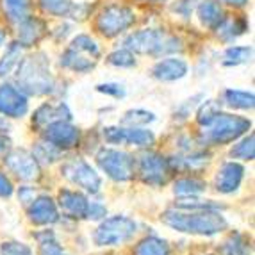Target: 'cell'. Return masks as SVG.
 <instances>
[{
  "instance_id": "obj_6",
  "label": "cell",
  "mask_w": 255,
  "mask_h": 255,
  "mask_svg": "<svg viewBox=\"0 0 255 255\" xmlns=\"http://www.w3.org/2000/svg\"><path fill=\"white\" fill-rule=\"evenodd\" d=\"M173 168L171 162L161 153H145L139 159V175L141 180L150 186H162L170 180Z\"/></svg>"
},
{
  "instance_id": "obj_16",
  "label": "cell",
  "mask_w": 255,
  "mask_h": 255,
  "mask_svg": "<svg viewBox=\"0 0 255 255\" xmlns=\"http://www.w3.org/2000/svg\"><path fill=\"white\" fill-rule=\"evenodd\" d=\"M243 173H245V170H243V166L238 164V162H227V164H223L216 177L218 191L234 193L239 187V184H241Z\"/></svg>"
},
{
  "instance_id": "obj_13",
  "label": "cell",
  "mask_w": 255,
  "mask_h": 255,
  "mask_svg": "<svg viewBox=\"0 0 255 255\" xmlns=\"http://www.w3.org/2000/svg\"><path fill=\"white\" fill-rule=\"evenodd\" d=\"M0 113L5 116H13V118L23 116L27 113L25 95L9 84L0 86Z\"/></svg>"
},
{
  "instance_id": "obj_5",
  "label": "cell",
  "mask_w": 255,
  "mask_h": 255,
  "mask_svg": "<svg viewBox=\"0 0 255 255\" xmlns=\"http://www.w3.org/2000/svg\"><path fill=\"white\" fill-rule=\"evenodd\" d=\"M97 162L113 180L124 182V180H130L134 175V157L122 150H100L97 155Z\"/></svg>"
},
{
  "instance_id": "obj_31",
  "label": "cell",
  "mask_w": 255,
  "mask_h": 255,
  "mask_svg": "<svg viewBox=\"0 0 255 255\" xmlns=\"http://www.w3.org/2000/svg\"><path fill=\"white\" fill-rule=\"evenodd\" d=\"M39 2L47 13L55 14V16H63V14H68L72 11L70 0H39Z\"/></svg>"
},
{
  "instance_id": "obj_22",
  "label": "cell",
  "mask_w": 255,
  "mask_h": 255,
  "mask_svg": "<svg viewBox=\"0 0 255 255\" xmlns=\"http://www.w3.org/2000/svg\"><path fill=\"white\" fill-rule=\"evenodd\" d=\"M2 7L9 20L14 23H21L25 18H29V0H2Z\"/></svg>"
},
{
  "instance_id": "obj_14",
  "label": "cell",
  "mask_w": 255,
  "mask_h": 255,
  "mask_svg": "<svg viewBox=\"0 0 255 255\" xmlns=\"http://www.w3.org/2000/svg\"><path fill=\"white\" fill-rule=\"evenodd\" d=\"M59 207L64 216L73 218V220H81V218H86V214H88L90 202L81 193L64 189V191L59 193Z\"/></svg>"
},
{
  "instance_id": "obj_11",
  "label": "cell",
  "mask_w": 255,
  "mask_h": 255,
  "mask_svg": "<svg viewBox=\"0 0 255 255\" xmlns=\"http://www.w3.org/2000/svg\"><path fill=\"white\" fill-rule=\"evenodd\" d=\"M45 139L57 148H73L79 141V130L68 122H52L45 128Z\"/></svg>"
},
{
  "instance_id": "obj_25",
  "label": "cell",
  "mask_w": 255,
  "mask_h": 255,
  "mask_svg": "<svg viewBox=\"0 0 255 255\" xmlns=\"http://www.w3.org/2000/svg\"><path fill=\"white\" fill-rule=\"evenodd\" d=\"M21 57V45L20 43H11L7 52L4 54L2 61H0V77H5L7 73L13 72L14 66H18Z\"/></svg>"
},
{
  "instance_id": "obj_20",
  "label": "cell",
  "mask_w": 255,
  "mask_h": 255,
  "mask_svg": "<svg viewBox=\"0 0 255 255\" xmlns=\"http://www.w3.org/2000/svg\"><path fill=\"white\" fill-rule=\"evenodd\" d=\"M63 66L70 70H75V72H88L95 66V57H91L90 54L86 52L77 50V48H70L66 54L63 55Z\"/></svg>"
},
{
  "instance_id": "obj_42",
  "label": "cell",
  "mask_w": 255,
  "mask_h": 255,
  "mask_svg": "<svg viewBox=\"0 0 255 255\" xmlns=\"http://www.w3.org/2000/svg\"><path fill=\"white\" fill-rule=\"evenodd\" d=\"M9 148H11V139L0 134V155H5L9 152Z\"/></svg>"
},
{
  "instance_id": "obj_7",
  "label": "cell",
  "mask_w": 255,
  "mask_h": 255,
  "mask_svg": "<svg viewBox=\"0 0 255 255\" xmlns=\"http://www.w3.org/2000/svg\"><path fill=\"white\" fill-rule=\"evenodd\" d=\"M134 23V13L128 7H122V5H111V7L104 9L102 14L98 16L97 27L104 36H116L127 27Z\"/></svg>"
},
{
  "instance_id": "obj_39",
  "label": "cell",
  "mask_w": 255,
  "mask_h": 255,
  "mask_svg": "<svg viewBox=\"0 0 255 255\" xmlns=\"http://www.w3.org/2000/svg\"><path fill=\"white\" fill-rule=\"evenodd\" d=\"M97 90L100 91V93L113 95V97H116V98H122L125 95V90L120 84H100V86H97Z\"/></svg>"
},
{
  "instance_id": "obj_26",
  "label": "cell",
  "mask_w": 255,
  "mask_h": 255,
  "mask_svg": "<svg viewBox=\"0 0 255 255\" xmlns=\"http://www.w3.org/2000/svg\"><path fill=\"white\" fill-rule=\"evenodd\" d=\"M225 102L230 107H238V109H254L255 98L252 93L238 90H227L225 91Z\"/></svg>"
},
{
  "instance_id": "obj_45",
  "label": "cell",
  "mask_w": 255,
  "mask_h": 255,
  "mask_svg": "<svg viewBox=\"0 0 255 255\" xmlns=\"http://www.w3.org/2000/svg\"><path fill=\"white\" fill-rule=\"evenodd\" d=\"M0 128H7V125H5V122H2V120H0Z\"/></svg>"
},
{
  "instance_id": "obj_40",
  "label": "cell",
  "mask_w": 255,
  "mask_h": 255,
  "mask_svg": "<svg viewBox=\"0 0 255 255\" xmlns=\"http://www.w3.org/2000/svg\"><path fill=\"white\" fill-rule=\"evenodd\" d=\"M102 216H106V207H102L100 204H90L86 218H93V220H98V218H102Z\"/></svg>"
},
{
  "instance_id": "obj_8",
  "label": "cell",
  "mask_w": 255,
  "mask_h": 255,
  "mask_svg": "<svg viewBox=\"0 0 255 255\" xmlns=\"http://www.w3.org/2000/svg\"><path fill=\"white\" fill-rule=\"evenodd\" d=\"M63 175L68 180H72L73 184L84 187L86 191L90 193H98V189L102 186V180H100L98 173L82 159H73V161L66 162L63 166Z\"/></svg>"
},
{
  "instance_id": "obj_18",
  "label": "cell",
  "mask_w": 255,
  "mask_h": 255,
  "mask_svg": "<svg viewBox=\"0 0 255 255\" xmlns=\"http://www.w3.org/2000/svg\"><path fill=\"white\" fill-rule=\"evenodd\" d=\"M47 34V27L41 20L38 18H25L20 23V45L21 47H32L34 43H38L43 36Z\"/></svg>"
},
{
  "instance_id": "obj_38",
  "label": "cell",
  "mask_w": 255,
  "mask_h": 255,
  "mask_svg": "<svg viewBox=\"0 0 255 255\" xmlns=\"http://www.w3.org/2000/svg\"><path fill=\"white\" fill-rule=\"evenodd\" d=\"M180 209H200V211H209V209H218L216 204L204 200H179L177 202Z\"/></svg>"
},
{
  "instance_id": "obj_28",
  "label": "cell",
  "mask_w": 255,
  "mask_h": 255,
  "mask_svg": "<svg viewBox=\"0 0 255 255\" xmlns=\"http://www.w3.org/2000/svg\"><path fill=\"white\" fill-rule=\"evenodd\" d=\"M205 189V182L198 179H180L175 182V193L182 196H193L198 195Z\"/></svg>"
},
{
  "instance_id": "obj_41",
  "label": "cell",
  "mask_w": 255,
  "mask_h": 255,
  "mask_svg": "<svg viewBox=\"0 0 255 255\" xmlns=\"http://www.w3.org/2000/svg\"><path fill=\"white\" fill-rule=\"evenodd\" d=\"M13 195V184L4 173H0V196H11Z\"/></svg>"
},
{
  "instance_id": "obj_1",
  "label": "cell",
  "mask_w": 255,
  "mask_h": 255,
  "mask_svg": "<svg viewBox=\"0 0 255 255\" xmlns=\"http://www.w3.org/2000/svg\"><path fill=\"white\" fill-rule=\"evenodd\" d=\"M162 223L186 234L213 236L225 230L227 221L220 213L198 211V213H182V211H166L161 216Z\"/></svg>"
},
{
  "instance_id": "obj_24",
  "label": "cell",
  "mask_w": 255,
  "mask_h": 255,
  "mask_svg": "<svg viewBox=\"0 0 255 255\" xmlns=\"http://www.w3.org/2000/svg\"><path fill=\"white\" fill-rule=\"evenodd\" d=\"M39 245V255H66L63 252V248L59 247V243L55 241L54 232L45 230V232H38L36 234Z\"/></svg>"
},
{
  "instance_id": "obj_12",
  "label": "cell",
  "mask_w": 255,
  "mask_h": 255,
  "mask_svg": "<svg viewBox=\"0 0 255 255\" xmlns=\"http://www.w3.org/2000/svg\"><path fill=\"white\" fill-rule=\"evenodd\" d=\"M162 43H164L162 32L153 29L139 30L125 39L128 50L139 52V54H153V52L162 50Z\"/></svg>"
},
{
  "instance_id": "obj_19",
  "label": "cell",
  "mask_w": 255,
  "mask_h": 255,
  "mask_svg": "<svg viewBox=\"0 0 255 255\" xmlns=\"http://www.w3.org/2000/svg\"><path fill=\"white\" fill-rule=\"evenodd\" d=\"M70 118H72V115H70L68 107L64 106V104H59L57 107L41 106L34 113V116H32V124H34L36 127H43V125H48V124H52V122H59V120L68 122Z\"/></svg>"
},
{
  "instance_id": "obj_44",
  "label": "cell",
  "mask_w": 255,
  "mask_h": 255,
  "mask_svg": "<svg viewBox=\"0 0 255 255\" xmlns=\"http://www.w3.org/2000/svg\"><path fill=\"white\" fill-rule=\"evenodd\" d=\"M4 39H5V34H4V32H2V30H0V45L4 43Z\"/></svg>"
},
{
  "instance_id": "obj_17",
  "label": "cell",
  "mask_w": 255,
  "mask_h": 255,
  "mask_svg": "<svg viewBox=\"0 0 255 255\" xmlns=\"http://www.w3.org/2000/svg\"><path fill=\"white\" fill-rule=\"evenodd\" d=\"M153 77L159 79V81H177V79H182L187 73V64L182 59H164L161 63H157L152 70Z\"/></svg>"
},
{
  "instance_id": "obj_37",
  "label": "cell",
  "mask_w": 255,
  "mask_h": 255,
  "mask_svg": "<svg viewBox=\"0 0 255 255\" xmlns=\"http://www.w3.org/2000/svg\"><path fill=\"white\" fill-rule=\"evenodd\" d=\"M2 254L4 255H32L29 247L21 243H5L2 245Z\"/></svg>"
},
{
  "instance_id": "obj_33",
  "label": "cell",
  "mask_w": 255,
  "mask_h": 255,
  "mask_svg": "<svg viewBox=\"0 0 255 255\" xmlns=\"http://www.w3.org/2000/svg\"><path fill=\"white\" fill-rule=\"evenodd\" d=\"M107 63L113 64V66H122V68H128V66H134V55L130 50H116L107 57Z\"/></svg>"
},
{
  "instance_id": "obj_36",
  "label": "cell",
  "mask_w": 255,
  "mask_h": 255,
  "mask_svg": "<svg viewBox=\"0 0 255 255\" xmlns=\"http://www.w3.org/2000/svg\"><path fill=\"white\" fill-rule=\"evenodd\" d=\"M34 157L43 159V161H47V162H52L59 157V150H57V146L52 145V143H38Z\"/></svg>"
},
{
  "instance_id": "obj_4",
  "label": "cell",
  "mask_w": 255,
  "mask_h": 255,
  "mask_svg": "<svg viewBox=\"0 0 255 255\" xmlns=\"http://www.w3.org/2000/svg\"><path fill=\"white\" fill-rule=\"evenodd\" d=\"M136 232V223L125 216L107 218L95 232V241L100 247H116L128 241Z\"/></svg>"
},
{
  "instance_id": "obj_43",
  "label": "cell",
  "mask_w": 255,
  "mask_h": 255,
  "mask_svg": "<svg viewBox=\"0 0 255 255\" xmlns=\"http://www.w3.org/2000/svg\"><path fill=\"white\" fill-rule=\"evenodd\" d=\"M223 2H227V4H232V5H238V7H241V5L247 4L248 0H223Z\"/></svg>"
},
{
  "instance_id": "obj_23",
  "label": "cell",
  "mask_w": 255,
  "mask_h": 255,
  "mask_svg": "<svg viewBox=\"0 0 255 255\" xmlns=\"http://www.w3.org/2000/svg\"><path fill=\"white\" fill-rule=\"evenodd\" d=\"M170 248L159 238H146L134 248V255H168Z\"/></svg>"
},
{
  "instance_id": "obj_34",
  "label": "cell",
  "mask_w": 255,
  "mask_h": 255,
  "mask_svg": "<svg viewBox=\"0 0 255 255\" xmlns=\"http://www.w3.org/2000/svg\"><path fill=\"white\" fill-rule=\"evenodd\" d=\"M218 115H220V107H218V104L216 102H205L204 106L200 107V111H198L196 120H198V124L205 127V125L211 124Z\"/></svg>"
},
{
  "instance_id": "obj_21",
  "label": "cell",
  "mask_w": 255,
  "mask_h": 255,
  "mask_svg": "<svg viewBox=\"0 0 255 255\" xmlns=\"http://www.w3.org/2000/svg\"><path fill=\"white\" fill-rule=\"evenodd\" d=\"M198 16H200L204 25L211 27V29H216L221 21H223V11H221V7L216 2L205 0V2L200 4V7H198Z\"/></svg>"
},
{
  "instance_id": "obj_10",
  "label": "cell",
  "mask_w": 255,
  "mask_h": 255,
  "mask_svg": "<svg viewBox=\"0 0 255 255\" xmlns=\"http://www.w3.org/2000/svg\"><path fill=\"white\" fill-rule=\"evenodd\" d=\"M104 136L109 143L115 145H122V143H128V145L136 146H148L152 145L155 137L150 130H143V128H120V127H107L104 128Z\"/></svg>"
},
{
  "instance_id": "obj_15",
  "label": "cell",
  "mask_w": 255,
  "mask_h": 255,
  "mask_svg": "<svg viewBox=\"0 0 255 255\" xmlns=\"http://www.w3.org/2000/svg\"><path fill=\"white\" fill-rule=\"evenodd\" d=\"M29 218L36 225H50L59 220V214H57V209L50 196H39L32 200V205L29 209Z\"/></svg>"
},
{
  "instance_id": "obj_29",
  "label": "cell",
  "mask_w": 255,
  "mask_h": 255,
  "mask_svg": "<svg viewBox=\"0 0 255 255\" xmlns=\"http://www.w3.org/2000/svg\"><path fill=\"white\" fill-rule=\"evenodd\" d=\"M252 57V48L250 47H232L225 52V61L223 63L227 66H236V64H243L250 61Z\"/></svg>"
},
{
  "instance_id": "obj_9",
  "label": "cell",
  "mask_w": 255,
  "mask_h": 255,
  "mask_svg": "<svg viewBox=\"0 0 255 255\" xmlns=\"http://www.w3.org/2000/svg\"><path fill=\"white\" fill-rule=\"evenodd\" d=\"M5 164L20 180L25 182H32L41 177V170H39L38 159L27 150H13L5 155Z\"/></svg>"
},
{
  "instance_id": "obj_2",
  "label": "cell",
  "mask_w": 255,
  "mask_h": 255,
  "mask_svg": "<svg viewBox=\"0 0 255 255\" xmlns=\"http://www.w3.org/2000/svg\"><path fill=\"white\" fill-rule=\"evenodd\" d=\"M18 84L29 95H45L52 91V75L47 59L41 54L27 57L20 64Z\"/></svg>"
},
{
  "instance_id": "obj_35",
  "label": "cell",
  "mask_w": 255,
  "mask_h": 255,
  "mask_svg": "<svg viewBox=\"0 0 255 255\" xmlns=\"http://www.w3.org/2000/svg\"><path fill=\"white\" fill-rule=\"evenodd\" d=\"M72 48H77V50L86 52V54H90L91 57H95V59L98 57L97 43H95L91 38H88V36H77V38L73 39V43H72Z\"/></svg>"
},
{
  "instance_id": "obj_3",
  "label": "cell",
  "mask_w": 255,
  "mask_h": 255,
  "mask_svg": "<svg viewBox=\"0 0 255 255\" xmlns=\"http://www.w3.org/2000/svg\"><path fill=\"white\" fill-rule=\"evenodd\" d=\"M252 127L250 120L232 115H218L209 125H205L204 136L209 143H230L243 136Z\"/></svg>"
},
{
  "instance_id": "obj_32",
  "label": "cell",
  "mask_w": 255,
  "mask_h": 255,
  "mask_svg": "<svg viewBox=\"0 0 255 255\" xmlns=\"http://www.w3.org/2000/svg\"><path fill=\"white\" fill-rule=\"evenodd\" d=\"M223 255H248V247L247 241L241 236H232L230 239H227L223 245Z\"/></svg>"
},
{
  "instance_id": "obj_30",
  "label": "cell",
  "mask_w": 255,
  "mask_h": 255,
  "mask_svg": "<svg viewBox=\"0 0 255 255\" xmlns=\"http://www.w3.org/2000/svg\"><path fill=\"white\" fill-rule=\"evenodd\" d=\"M153 113L143 109H136V111H128L125 113V116L122 118V125H128V127H136V125H145L153 122Z\"/></svg>"
},
{
  "instance_id": "obj_27",
  "label": "cell",
  "mask_w": 255,
  "mask_h": 255,
  "mask_svg": "<svg viewBox=\"0 0 255 255\" xmlns=\"http://www.w3.org/2000/svg\"><path fill=\"white\" fill-rule=\"evenodd\" d=\"M232 157L236 159H243V161H254L255 157V136L250 134L248 137L238 143V145L232 148Z\"/></svg>"
}]
</instances>
